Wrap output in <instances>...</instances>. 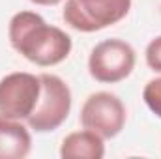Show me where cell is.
<instances>
[{
    "instance_id": "3957f363",
    "label": "cell",
    "mask_w": 161,
    "mask_h": 159,
    "mask_svg": "<svg viewBox=\"0 0 161 159\" xmlns=\"http://www.w3.org/2000/svg\"><path fill=\"white\" fill-rule=\"evenodd\" d=\"M131 0H66L62 17L77 32H97L109 28L129 13Z\"/></svg>"
},
{
    "instance_id": "6da1fadb",
    "label": "cell",
    "mask_w": 161,
    "mask_h": 159,
    "mask_svg": "<svg viewBox=\"0 0 161 159\" xmlns=\"http://www.w3.org/2000/svg\"><path fill=\"white\" fill-rule=\"evenodd\" d=\"M8 38L23 58L40 68H51L64 62L73 47L69 34L58 26L47 25L40 13L34 11L15 13L8 26Z\"/></svg>"
},
{
    "instance_id": "8992f818",
    "label": "cell",
    "mask_w": 161,
    "mask_h": 159,
    "mask_svg": "<svg viewBox=\"0 0 161 159\" xmlns=\"http://www.w3.org/2000/svg\"><path fill=\"white\" fill-rule=\"evenodd\" d=\"M41 94L40 75L15 71L0 79V114L11 120H26L36 109Z\"/></svg>"
},
{
    "instance_id": "30bf717a",
    "label": "cell",
    "mask_w": 161,
    "mask_h": 159,
    "mask_svg": "<svg viewBox=\"0 0 161 159\" xmlns=\"http://www.w3.org/2000/svg\"><path fill=\"white\" fill-rule=\"evenodd\" d=\"M144 56H146L148 68L152 71H156V73H161V36L154 38V40L148 43Z\"/></svg>"
},
{
    "instance_id": "8fae6325",
    "label": "cell",
    "mask_w": 161,
    "mask_h": 159,
    "mask_svg": "<svg viewBox=\"0 0 161 159\" xmlns=\"http://www.w3.org/2000/svg\"><path fill=\"white\" fill-rule=\"evenodd\" d=\"M32 4H38V6H56L60 4L62 0H30Z\"/></svg>"
},
{
    "instance_id": "7a4b0ae2",
    "label": "cell",
    "mask_w": 161,
    "mask_h": 159,
    "mask_svg": "<svg viewBox=\"0 0 161 159\" xmlns=\"http://www.w3.org/2000/svg\"><path fill=\"white\" fill-rule=\"evenodd\" d=\"M41 94L34 112L26 118V123L36 133H49L58 129L69 116L71 90L69 86L53 73H41Z\"/></svg>"
},
{
    "instance_id": "5b68a950",
    "label": "cell",
    "mask_w": 161,
    "mask_h": 159,
    "mask_svg": "<svg viewBox=\"0 0 161 159\" xmlns=\"http://www.w3.org/2000/svg\"><path fill=\"white\" fill-rule=\"evenodd\" d=\"M125 107L116 94L111 92H94L90 94L80 107V125L97 133L103 140L114 139L125 125Z\"/></svg>"
},
{
    "instance_id": "9c48e42d",
    "label": "cell",
    "mask_w": 161,
    "mask_h": 159,
    "mask_svg": "<svg viewBox=\"0 0 161 159\" xmlns=\"http://www.w3.org/2000/svg\"><path fill=\"white\" fill-rule=\"evenodd\" d=\"M142 99L146 103V107L161 118V77L150 79L146 82L144 90H142Z\"/></svg>"
},
{
    "instance_id": "ba28073f",
    "label": "cell",
    "mask_w": 161,
    "mask_h": 159,
    "mask_svg": "<svg viewBox=\"0 0 161 159\" xmlns=\"http://www.w3.org/2000/svg\"><path fill=\"white\" fill-rule=\"evenodd\" d=\"M103 156H105L103 139L90 129L69 133L60 146L62 159H101Z\"/></svg>"
},
{
    "instance_id": "52a82bcc",
    "label": "cell",
    "mask_w": 161,
    "mask_h": 159,
    "mask_svg": "<svg viewBox=\"0 0 161 159\" xmlns=\"http://www.w3.org/2000/svg\"><path fill=\"white\" fill-rule=\"evenodd\" d=\"M32 150V137L19 120L0 114V159H23Z\"/></svg>"
},
{
    "instance_id": "277c9868",
    "label": "cell",
    "mask_w": 161,
    "mask_h": 159,
    "mask_svg": "<svg viewBox=\"0 0 161 159\" xmlns=\"http://www.w3.org/2000/svg\"><path fill=\"white\" fill-rule=\"evenodd\" d=\"M135 49L124 40L111 38L99 41L88 56V73L103 84H114L127 79L135 69Z\"/></svg>"
}]
</instances>
